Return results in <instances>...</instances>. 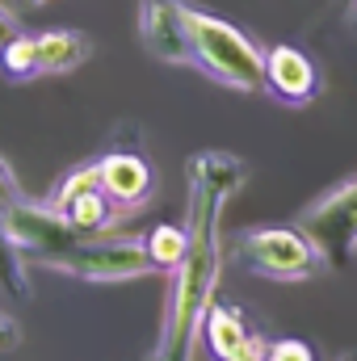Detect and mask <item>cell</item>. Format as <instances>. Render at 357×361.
Instances as JSON below:
<instances>
[{"label": "cell", "mask_w": 357, "mask_h": 361, "mask_svg": "<svg viewBox=\"0 0 357 361\" xmlns=\"http://www.w3.org/2000/svg\"><path fill=\"white\" fill-rule=\"evenodd\" d=\"M244 180H248V164L227 152H202L189 160V214H185L189 248L185 261L173 269L164 328L147 361H198L202 324L214 302V286L223 269V240H219L223 206L231 193H240Z\"/></svg>", "instance_id": "6da1fadb"}, {"label": "cell", "mask_w": 357, "mask_h": 361, "mask_svg": "<svg viewBox=\"0 0 357 361\" xmlns=\"http://www.w3.org/2000/svg\"><path fill=\"white\" fill-rule=\"evenodd\" d=\"M185 34L193 68L206 72L214 85H227L236 92H265V55L244 30L185 4Z\"/></svg>", "instance_id": "7a4b0ae2"}, {"label": "cell", "mask_w": 357, "mask_h": 361, "mask_svg": "<svg viewBox=\"0 0 357 361\" xmlns=\"http://www.w3.org/2000/svg\"><path fill=\"white\" fill-rule=\"evenodd\" d=\"M236 261L269 281H307L328 269L324 252L303 227H248L236 235Z\"/></svg>", "instance_id": "3957f363"}, {"label": "cell", "mask_w": 357, "mask_h": 361, "mask_svg": "<svg viewBox=\"0 0 357 361\" xmlns=\"http://www.w3.org/2000/svg\"><path fill=\"white\" fill-rule=\"evenodd\" d=\"M92 59V42L80 30H47V34H17L0 51V68L13 85L38 76H68Z\"/></svg>", "instance_id": "277c9868"}, {"label": "cell", "mask_w": 357, "mask_h": 361, "mask_svg": "<svg viewBox=\"0 0 357 361\" xmlns=\"http://www.w3.org/2000/svg\"><path fill=\"white\" fill-rule=\"evenodd\" d=\"M47 269L68 273L76 281H92V286H114V281H131V277H147L156 273L143 235L139 240H114V235H92L72 244L63 257H55Z\"/></svg>", "instance_id": "5b68a950"}, {"label": "cell", "mask_w": 357, "mask_h": 361, "mask_svg": "<svg viewBox=\"0 0 357 361\" xmlns=\"http://www.w3.org/2000/svg\"><path fill=\"white\" fill-rule=\"evenodd\" d=\"M298 227L315 240L328 269H345L357 252V177L324 193L315 206H307Z\"/></svg>", "instance_id": "8992f818"}, {"label": "cell", "mask_w": 357, "mask_h": 361, "mask_svg": "<svg viewBox=\"0 0 357 361\" xmlns=\"http://www.w3.org/2000/svg\"><path fill=\"white\" fill-rule=\"evenodd\" d=\"M4 231H8V240L17 244V252H21L25 261H38V265H51L55 257H63L72 244L85 240L51 202L34 206V202H25V197L4 210Z\"/></svg>", "instance_id": "52a82bcc"}, {"label": "cell", "mask_w": 357, "mask_h": 361, "mask_svg": "<svg viewBox=\"0 0 357 361\" xmlns=\"http://www.w3.org/2000/svg\"><path fill=\"white\" fill-rule=\"evenodd\" d=\"M51 206L85 235H105L118 219H122V210L101 193V173H97V160L85 164V169H76L68 180H59V189L51 193Z\"/></svg>", "instance_id": "ba28073f"}, {"label": "cell", "mask_w": 357, "mask_h": 361, "mask_svg": "<svg viewBox=\"0 0 357 361\" xmlns=\"http://www.w3.org/2000/svg\"><path fill=\"white\" fill-rule=\"evenodd\" d=\"M139 38L160 63L193 68L189 34H185V0H143L139 4Z\"/></svg>", "instance_id": "9c48e42d"}, {"label": "cell", "mask_w": 357, "mask_h": 361, "mask_svg": "<svg viewBox=\"0 0 357 361\" xmlns=\"http://www.w3.org/2000/svg\"><path fill=\"white\" fill-rule=\"evenodd\" d=\"M202 341L210 349L214 361H269V341L248 332L244 315L227 302H210L206 311V324H202Z\"/></svg>", "instance_id": "30bf717a"}, {"label": "cell", "mask_w": 357, "mask_h": 361, "mask_svg": "<svg viewBox=\"0 0 357 361\" xmlns=\"http://www.w3.org/2000/svg\"><path fill=\"white\" fill-rule=\"evenodd\" d=\"M97 173H101V193L122 214L143 210L147 197H152V189H156V173H152V164L139 152H105L97 160Z\"/></svg>", "instance_id": "8fae6325"}, {"label": "cell", "mask_w": 357, "mask_h": 361, "mask_svg": "<svg viewBox=\"0 0 357 361\" xmlns=\"http://www.w3.org/2000/svg\"><path fill=\"white\" fill-rule=\"evenodd\" d=\"M265 92H273L282 105H307L320 92V72L298 47H273L265 55Z\"/></svg>", "instance_id": "7c38bea8"}, {"label": "cell", "mask_w": 357, "mask_h": 361, "mask_svg": "<svg viewBox=\"0 0 357 361\" xmlns=\"http://www.w3.org/2000/svg\"><path fill=\"white\" fill-rule=\"evenodd\" d=\"M143 248L152 257L156 273H173L185 261V248H189V231L185 227H173V223H160L143 235Z\"/></svg>", "instance_id": "4fadbf2b"}, {"label": "cell", "mask_w": 357, "mask_h": 361, "mask_svg": "<svg viewBox=\"0 0 357 361\" xmlns=\"http://www.w3.org/2000/svg\"><path fill=\"white\" fill-rule=\"evenodd\" d=\"M0 294L8 298H34V286H30V273H25V257L17 252V244L8 240L4 231V214H0Z\"/></svg>", "instance_id": "5bb4252c"}, {"label": "cell", "mask_w": 357, "mask_h": 361, "mask_svg": "<svg viewBox=\"0 0 357 361\" xmlns=\"http://www.w3.org/2000/svg\"><path fill=\"white\" fill-rule=\"evenodd\" d=\"M269 361H315V349L298 336H282L269 345Z\"/></svg>", "instance_id": "9a60e30c"}, {"label": "cell", "mask_w": 357, "mask_h": 361, "mask_svg": "<svg viewBox=\"0 0 357 361\" xmlns=\"http://www.w3.org/2000/svg\"><path fill=\"white\" fill-rule=\"evenodd\" d=\"M25 193H21V185H17V177H13V169L0 160V214L13 206V202H21Z\"/></svg>", "instance_id": "2e32d148"}, {"label": "cell", "mask_w": 357, "mask_h": 361, "mask_svg": "<svg viewBox=\"0 0 357 361\" xmlns=\"http://www.w3.org/2000/svg\"><path fill=\"white\" fill-rule=\"evenodd\" d=\"M17 34H21V30H17L13 13H8V8H0V51H4V47H8V42L17 38Z\"/></svg>", "instance_id": "e0dca14e"}, {"label": "cell", "mask_w": 357, "mask_h": 361, "mask_svg": "<svg viewBox=\"0 0 357 361\" xmlns=\"http://www.w3.org/2000/svg\"><path fill=\"white\" fill-rule=\"evenodd\" d=\"M17 4H30V8H38V4H47V0H17Z\"/></svg>", "instance_id": "ac0fdd59"}, {"label": "cell", "mask_w": 357, "mask_h": 361, "mask_svg": "<svg viewBox=\"0 0 357 361\" xmlns=\"http://www.w3.org/2000/svg\"><path fill=\"white\" fill-rule=\"evenodd\" d=\"M353 21H357V8H353Z\"/></svg>", "instance_id": "d6986e66"}, {"label": "cell", "mask_w": 357, "mask_h": 361, "mask_svg": "<svg viewBox=\"0 0 357 361\" xmlns=\"http://www.w3.org/2000/svg\"><path fill=\"white\" fill-rule=\"evenodd\" d=\"M345 361H353V357H345Z\"/></svg>", "instance_id": "ffe728a7"}]
</instances>
